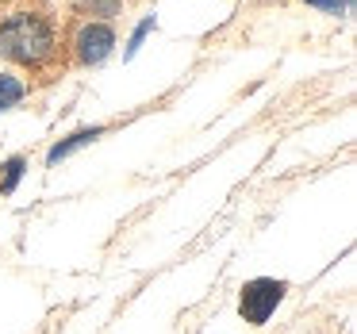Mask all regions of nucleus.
Here are the masks:
<instances>
[{
	"mask_svg": "<svg viewBox=\"0 0 357 334\" xmlns=\"http://www.w3.org/2000/svg\"><path fill=\"white\" fill-rule=\"evenodd\" d=\"M0 58L43 85L70 70V47L47 8H12L0 20Z\"/></svg>",
	"mask_w": 357,
	"mask_h": 334,
	"instance_id": "obj_1",
	"label": "nucleus"
},
{
	"mask_svg": "<svg viewBox=\"0 0 357 334\" xmlns=\"http://www.w3.org/2000/svg\"><path fill=\"white\" fill-rule=\"evenodd\" d=\"M66 47H70V66L93 70V66L108 62V54L116 50V27L108 20H81L66 39Z\"/></svg>",
	"mask_w": 357,
	"mask_h": 334,
	"instance_id": "obj_2",
	"label": "nucleus"
},
{
	"mask_svg": "<svg viewBox=\"0 0 357 334\" xmlns=\"http://www.w3.org/2000/svg\"><path fill=\"white\" fill-rule=\"evenodd\" d=\"M288 296V284L284 280H277V277H254V280H246L242 284V292H238V315H242V323H250V326H265L269 323V315L280 308V300Z\"/></svg>",
	"mask_w": 357,
	"mask_h": 334,
	"instance_id": "obj_3",
	"label": "nucleus"
},
{
	"mask_svg": "<svg viewBox=\"0 0 357 334\" xmlns=\"http://www.w3.org/2000/svg\"><path fill=\"white\" fill-rule=\"evenodd\" d=\"M100 135H104V127H81V131L66 135L62 142H54V146L47 150V165H58V162H66V158H73L77 150L93 146V142L100 139Z\"/></svg>",
	"mask_w": 357,
	"mask_h": 334,
	"instance_id": "obj_4",
	"label": "nucleus"
},
{
	"mask_svg": "<svg viewBox=\"0 0 357 334\" xmlns=\"http://www.w3.org/2000/svg\"><path fill=\"white\" fill-rule=\"evenodd\" d=\"M27 173V158L24 154H12L0 162V196H12L20 188V181H24Z\"/></svg>",
	"mask_w": 357,
	"mask_h": 334,
	"instance_id": "obj_5",
	"label": "nucleus"
},
{
	"mask_svg": "<svg viewBox=\"0 0 357 334\" xmlns=\"http://www.w3.org/2000/svg\"><path fill=\"white\" fill-rule=\"evenodd\" d=\"M24 96H27V85H24V81L12 77V73H0V112L16 108Z\"/></svg>",
	"mask_w": 357,
	"mask_h": 334,
	"instance_id": "obj_6",
	"label": "nucleus"
},
{
	"mask_svg": "<svg viewBox=\"0 0 357 334\" xmlns=\"http://www.w3.org/2000/svg\"><path fill=\"white\" fill-rule=\"evenodd\" d=\"M150 31H154V16H146V20H142V24L131 31V43H127V50H123V58H127V62H131V58L139 54V47L146 43V35H150Z\"/></svg>",
	"mask_w": 357,
	"mask_h": 334,
	"instance_id": "obj_7",
	"label": "nucleus"
},
{
	"mask_svg": "<svg viewBox=\"0 0 357 334\" xmlns=\"http://www.w3.org/2000/svg\"><path fill=\"white\" fill-rule=\"evenodd\" d=\"M307 4H315V8L326 12V16H342V12L354 4V0H307Z\"/></svg>",
	"mask_w": 357,
	"mask_h": 334,
	"instance_id": "obj_8",
	"label": "nucleus"
},
{
	"mask_svg": "<svg viewBox=\"0 0 357 334\" xmlns=\"http://www.w3.org/2000/svg\"><path fill=\"white\" fill-rule=\"evenodd\" d=\"M8 4H16V0H0V8H8Z\"/></svg>",
	"mask_w": 357,
	"mask_h": 334,
	"instance_id": "obj_9",
	"label": "nucleus"
}]
</instances>
